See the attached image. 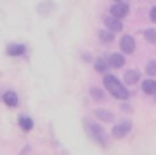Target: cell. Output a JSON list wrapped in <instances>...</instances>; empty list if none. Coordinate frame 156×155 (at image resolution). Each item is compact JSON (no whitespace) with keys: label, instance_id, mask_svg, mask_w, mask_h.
Listing matches in <instances>:
<instances>
[{"label":"cell","instance_id":"6da1fadb","mask_svg":"<svg viewBox=\"0 0 156 155\" xmlns=\"http://www.w3.org/2000/svg\"><path fill=\"white\" fill-rule=\"evenodd\" d=\"M103 84H105L107 92L113 93L115 97H119V100H129V89H126L125 85H122L115 76L107 74V76H105V80H103Z\"/></svg>","mask_w":156,"mask_h":155},{"label":"cell","instance_id":"7a4b0ae2","mask_svg":"<svg viewBox=\"0 0 156 155\" xmlns=\"http://www.w3.org/2000/svg\"><path fill=\"white\" fill-rule=\"evenodd\" d=\"M85 127H87L89 135H91L93 139L97 141V143H99V145H103V147H107V143H109V137H107L105 129L101 127V125L93 123V121H85Z\"/></svg>","mask_w":156,"mask_h":155},{"label":"cell","instance_id":"3957f363","mask_svg":"<svg viewBox=\"0 0 156 155\" xmlns=\"http://www.w3.org/2000/svg\"><path fill=\"white\" fill-rule=\"evenodd\" d=\"M133 129V123L130 121H121V123H117L113 127V131H111V135L115 137V139H121V137H125L126 133Z\"/></svg>","mask_w":156,"mask_h":155},{"label":"cell","instance_id":"277c9868","mask_svg":"<svg viewBox=\"0 0 156 155\" xmlns=\"http://www.w3.org/2000/svg\"><path fill=\"white\" fill-rule=\"evenodd\" d=\"M111 14H113V18H117V20L125 18V16L129 14V4L126 2H115L113 6H111Z\"/></svg>","mask_w":156,"mask_h":155},{"label":"cell","instance_id":"5b68a950","mask_svg":"<svg viewBox=\"0 0 156 155\" xmlns=\"http://www.w3.org/2000/svg\"><path fill=\"white\" fill-rule=\"evenodd\" d=\"M121 50L126 52V54L134 52V38H133V36H122V40H121Z\"/></svg>","mask_w":156,"mask_h":155},{"label":"cell","instance_id":"8992f818","mask_svg":"<svg viewBox=\"0 0 156 155\" xmlns=\"http://www.w3.org/2000/svg\"><path fill=\"white\" fill-rule=\"evenodd\" d=\"M2 101L8 105V108H14V105H18V93H16V92L2 93Z\"/></svg>","mask_w":156,"mask_h":155},{"label":"cell","instance_id":"52a82bcc","mask_svg":"<svg viewBox=\"0 0 156 155\" xmlns=\"http://www.w3.org/2000/svg\"><path fill=\"white\" fill-rule=\"evenodd\" d=\"M105 24H107V28H109V32H121L122 30V22L121 20H117V18H107L105 20Z\"/></svg>","mask_w":156,"mask_h":155},{"label":"cell","instance_id":"ba28073f","mask_svg":"<svg viewBox=\"0 0 156 155\" xmlns=\"http://www.w3.org/2000/svg\"><path fill=\"white\" fill-rule=\"evenodd\" d=\"M109 64L113 68H122L125 66V56L122 54H111L109 56Z\"/></svg>","mask_w":156,"mask_h":155},{"label":"cell","instance_id":"9c48e42d","mask_svg":"<svg viewBox=\"0 0 156 155\" xmlns=\"http://www.w3.org/2000/svg\"><path fill=\"white\" fill-rule=\"evenodd\" d=\"M138 80H140V72H138V70H129L125 74V81H126V84H136Z\"/></svg>","mask_w":156,"mask_h":155},{"label":"cell","instance_id":"30bf717a","mask_svg":"<svg viewBox=\"0 0 156 155\" xmlns=\"http://www.w3.org/2000/svg\"><path fill=\"white\" fill-rule=\"evenodd\" d=\"M18 123H20V127H22L24 131H30V129L34 127V121H32L30 117H26V115H20L18 117Z\"/></svg>","mask_w":156,"mask_h":155},{"label":"cell","instance_id":"8fae6325","mask_svg":"<svg viewBox=\"0 0 156 155\" xmlns=\"http://www.w3.org/2000/svg\"><path fill=\"white\" fill-rule=\"evenodd\" d=\"M24 52H26V48H24L22 44H10V46H8V54L10 56H22Z\"/></svg>","mask_w":156,"mask_h":155},{"label":"cell","instance_id":"7c38bea8","mask_svg":"<svg viewBox=\"0 0 156 155\" xmlns=\"http://www.w3.org/2000/svg\"><path fill=\"white\" fill-rule=\"evenodd\" d=\"M142 92H144V93H156V81L154 80H144V84H142Z\"/></svg>","mask_w":156,"mask_h":155},{"label":"cell","instance_id":"4fadbf2b","mask_svg":"<svg viewBox=\"0 0 156 155\" xmlns=\"http://www.w3.org/2000/svg\"><path fill=\"white\" fill-rule=\"evenodd\" d=\"M95 115H97V119H101V121H113V113L107 112V109H97Z\"/></svg>","mask_w":156,"mask_h":155},{"label":"cell","instance_id":"5bb4252c","mask_svg":"<svg viewBox=\"0 0 156 155\" xmlns=\"http://www.w3.org/2000/svg\"><path fill=\"white\" fill-rule=\"evenodd\" d=\"M99 38H101V42H111V40H113V32L101 30V32H99Z\"/></svg>","mask_w":156,"mask_h":155},{"label":"cell","instance_id":"9a60e30c","mask_svg":"<svg viewBox=\"0 0 156 155\" xmlns=\"http://www.w3.org/2000/svg\"><path fill=\"white\" fill-rule=\"evenodd\" d=\"M144 38L150 44H156V30H144Z\"/></svg>","mask_w":156,"mask_h":155},{"label":"cell","instance_id":"2e32d148","mask_svg":"<svg viewBox=\"0 0 156 155\" xmlns=\"http://www.w3.org/2000/svg\"><path fill=\"white\" fill-rule=\"evenodd\" d=\"M95 70H97V72H107V62H105L103 58H99V60L95 62Z\"/></svg>","mask_w":156,"mask_h":155},{"label":"cell","instance_id":"e0dca14e","mask_svg":"<svg viewBox=\"0 0 156 155\" xmlns=\"http://www.w3.org/2000/svg\"><path fill=\"white\" fill-rule=\"evenodd\" d=\"M146 72H148L150 76H156V60L148 62V66H146Z\"/></svg>","mask_w":156,"mask_h":155},{"label":"cell","instance_id":"ac0fdd59","mask_svg":"<svg viewBox=\"0 0 156 155\" xmlns=\"http://www.w3.org/2000/svg\"><path fill=\"white\" fill-rule=\"evenodd\" d=\"M91 96L95 97V100H103V92H101L99 88H91Z\"/></svg>","mask_w":156,"mask_h":155},{"label":"cell","instance_id":"d6986e66","mask_svg":"<svg viewBox=\"0 0 156 155\" xmlns=\"http://www.w3.org/2000/svg\"><path fill=\"white\" fill-rule=\"evenodd\" d=\"M150 20L156 22V6H152V10H150Z\"/></svg>","mask_w":156,"mask_h":155}]
</instances>
